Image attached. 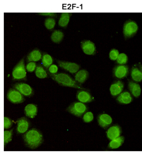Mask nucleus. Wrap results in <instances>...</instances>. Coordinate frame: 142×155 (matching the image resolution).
<instances>
[{"label":"nucleus","mask_w":142,"mask_h":155,"mask_svg":"<svg viewBox=\"0 0 142 155\" xmlns=\"http://www.w3.org/2000/svg\"><path fill=\"white\" fill-rule=\"evenodd\" d=\"M127 61H128L127 56L124 53H121L119 54L117 60V64H125L127 62Z\"/></svg>","instance_id":"obj_29"},{"label":"nucleus","mask_w":142,"mask_h":155,"mask_svg":"<svg viewBox=\"0 0 142 155\" xmlns=\"http://www.w3.org/2000/svg\"><path fill=\"white\" fill-rule=\"evenodd\" d=\"M50 78L55 81L60 85L65 87H70L75 89H79L89 91V90L85 89L81 86V85L78 83L75 79H73L70 75L66 73H56V74H51L49 73Z\"/></svg>","instance_id":"obj_2"},{"label":"nucleus","mask_w":142,"mask_h":155,"mask_svg":"<svg viewBox=\"0 0 142 155\" xmlns=\"http://www.w3.org/2000/svg\"><path fill=\"white\" fill-rule=\"evenodd\" d=\"M117 101L121 104H127L132 101V97L128 92H123L118 96Z\"/></svg>","instance_id":"obj_19"},{"label":"nucleus","mask_w":142,"mask_h":155,"mask_svg":"<svg viewBox=\"0 0 142 155\" xmlns=\"http://www.w3.org/2000/svg\"><path fill=\"white\" fill-rule=\"evenodd\" d=\"M22 138L26 146L31 149H37L44 141L42 133L36 128L28 130L23 135Z\"/></svg>","instance_id":"obj_1"},{"label":"nucleus","mask_w":142,"mask_h":155,"mask_svg":"<svg viewBox=\"0 0 142 155\" xmlns=\"http://www.w3.org/2000/svg\"><path fill=\"white\" fill-rule=\"evenodd\" d=\"M35 74L39 79H45L47 78L48 74L46 70L40 64H38L35 70Z\"/></svg>","instance_id":"obj_25"},{"label":"nucleus","mask_w":142,"mask_h":155,"mask_svg":"<svg viewBox=\"0 0 142 155\" xmlns=\"http://www.w3.org/2000/svg\"><path fill=\"white\" fill-rule=\"evenodd\" d=\"M38 15L46 16V17H50V18H55L57 17L58 14L56 13H37Z\"/></svg>","instance_id":"obj_35"},{"label":"nucleus","mask_w":142,"mask_h":155,"mask_svg":"<svg viewBox=\"0 0 142 155\" xmlns=\"http://www.w3.org/2000/svg\"><path fill=\"white\" fill-rule=\"evenodd\" d=\"M125 138L124 137L121 136L117 138L111 140V141L109 143L108 145V148L111 149H115L120 147L123 145L124 142Z\"/></svg>","instance_id":"obj_22"},{"label":"nucleus","mask_w":142,"mask_h":155,"mask_svg":"<svg viewBox=\"0 0 142 155\" xmlns=\"http://www.w3.org/2000/svg\"><path fill=\"white\" fill-rule=\"evenodd\" d=\"M119 55V51L115 49H111L109 53V58L113 61L117 60Z\"/></svg>","instance_id":"obj_31"},{"label":"nucleus","mask_w":142,"mask_h":155,"mask_svg":"<svg viewBox=\"0 0 142 155\" xmlns=\"http://www.w3.org/2000/svg\"><path fill=\"white\" fill-rule=\"evenodd\" d=\"M30 127V123L25 117H22L17 121V133L18 134H24L28 132Z\"/></svg>","instance_id":"obj_10"},{"label":"nucleus","mask_w":142,"mask_h":155,"mask_svg":"<svg viewBox=\"0 0 142 155\" xmlns=\"http://www.w3.org/2000/svg\"><path fill=\"white\" fill-rule=\"evenodd\" d=\"M13 130H5L4 131V144L5 146L6 144H8L12 140V135H13Z\"/></svg>","instance_id":"obj_28"},{"label":"nucleus","mask_w":142,"mask_h":155,"mask_svg":"<svg viewBox=\"0 0 142 155\" xmlns=\"http://www.w3.org/2000/svg\"><path fill=\"white\" fill-rule=\"evenodd\" d=\"M138 30V25L136 22L132 20H127L123 27V33L126 38H130L136 34Z\"/></svg>","instance_id":"obj_5"},{"label":"nucleus","mask_w":142,"mask_h":155,"mask_svg":"<svg viewBox=\"0 0 142 155\" xmlns=\"http://www.w3.org/2000/svg\"><path fill=\"white\" fill-rule=\"evenodd\" d=\"M121 132V128L119 125H114L107 131V136L109 140H111L119 137Z\"/></svg>","instance_id":"obj_13"},{"label":"nucleus","mask_w":142,"mask_h":155,"mask_svg":"<svg viewBox=\"0 0 142 155\" xmlns=\"http://www.w3.org/2000/svg\"><path fill=\"white\" fill-rule=\"evenodd\" d=\"M24 58H22L14 67L12 71V80L13 81H27Z\"/></svg>","instance_id":"obj_3"},{"label":"nucleus","mask_w":142,"mask_h":155,"mask_svg":"<svg viewBox=\"0 0 142 155\" xmlns=\"http://www.w3.org/2000/svg\"><path fill=\"white\" fill-rule=\"evenodd\" d=\"M131 77L134 81L140 82L142 81V72L137 68H133L131 71Z\"/></svg>","instance_id":"obj_26"},{"label":"nucleus","mask_w":142,"mask_h":155,"mask_svg":"<svg viewBox=\"0 0 142 155\" xmlns=\"http://www.w3.org/2000/svg\"><path fill=\"white\" fill-rule=\"evenodd\" d=\"M38 108L37 106L34 104H29L25 107L24 113L26 117L31 119H34L37 114Z\"/></svg>","instance_id":"obj_18"},{"label":"nucleus","mask_w":142,"mask_h":155,"mask_svg":"<svg viewBox=\"0 0 142 155\" xmlns=\"http://www.w3.org/2000/svg\"><path fill=\"white\" fill-rule=\"evenodd\" d=\"M13 87L26 97H32L34 94V90L30 85L22 82L17 83L13 85Z\"/></svg>","instance_id":"obj_7"},{"label":"nucleus","mask_w":142,"mask_h":155,"mask_svg":"<svg viewBox=\"0 0 142 155\" xmlns=\"http://www.w3.org/2000/svg\"><path fill=\"white\" fill-rule=\"evenodd\" d=\"M37 64L36 62H28L26 66V69L28 71V72H33L35 71V70L36 69Z\"/></svg>","instance_id":"obj_32"},{"label":"nucleus","mask_w":142,"mask_h":155,"mask_svg":"<svg viewBox=\"0 0 142 155\" xmlns=\"http://www.w3.org/2000/svg\"><path fill=\"white\" fill-rule=\"evenodd\" d=\"M76 97L79 102L84 103L91 102L94 100L89 92L83 90H78L77 92Z\"/></svg>","instance_id":"obj_11"},{"label":"nucleus","mask_w":142,"mask_h":155,"mask_svg":"<svg viewBox=\"0 0 142 155\" xmlns=\"http://www.w3.org/2000/svg\"><path fill=\"white\" fill-rule=\"evenodd\" d=\"M43 54L41 50L38 49H35L32 50L30 53L28 54L26 57V62H37V61L41 60L42 58Z\"/></svg>","instance_id":"obj_16"},{"label":"nucleus","mask_w":142,"mask_h":155,"mask_svg":"<svg viewBox=\"0 0 142 155\" xmlns=\"http://www.w3.org/2000/svg\"><path fill=\"white\" fill-rule=\"evenodd\" d=\"M56 21L53 18H48L45 21V28L49 30H52L55 28Z\"/></svg>","instance_id":"obj_27"},{"label":"nucleus","mask_w":142,"mask_h":155,"mask_svg":"<svg viewBox=\"0 0 142 155\" xmlns=\"http://www.w3.org/2000/svg\"><path fill=\"white\" fill-rule=\"evenodd\" d=\"M64 37V34L60 30H55L51 35V40L54 43L59 44L62 42Z\"/></svg>","instance_id":"obj_23"},{"label":"nucleus","mask_w":142,"mask_h":155,"mask_svg":"<svg viewBox=\"0 0 142 155\" xmlns=\"http://www.w3.org/2000/svg\"><path fill=\"white\" fill-rule=\"evenodd\" d=\"M93 119H94V115L90 111H87V113L84 115L83 117L84 122L85 123H89L91 122Z\"/></svg>","instance_id":"obj_30"},{"label":"nucleus","mask_w":142,"mask_h":155,"mask_svg":"<svg viewBox=\"0 0 142 155\" xmlns=\"http://www.w3.org/2000/svg\"><path fill=\"white\" fill-rule=\"evenodd\" d=\"M97 121L100 127L103 128H106L111 125L112 119L111 116L108 114H102L98 116Z\"/></svg>","instance_id":"obj_14"},{"label":"nucleus","mask_w":142,"mask_h":155,"mask_svg":"<svg viewBox=\"0 0 142 155\" xmlns=\"http://www.w3.org/2000/svg\"><path fill=\"white\" fill-rule=\"evenodd\" d=\"M7 98L13 104H20L25 100L24 95L14 88L9 89L7 94Z\"/></svg>","instance_id":"obj_6"},{"label":"nucleus","mask_w":142,"mask_h":155,"mask_svg":"<svg viewBox=\"0 0 142 155\" xmlns=\"http://www.w3.org/2000/svg\"><path fill=\"white\" fill-rule=\"evenodd\" d=\"M88 110V107L84 103L81 102L72 103L66 108L67 112L78 117H81Z\"/></svg>","instance_id":"obj_4"},{"label":"nucleus","mask_w":142,"mask_h":155,"mask_svg":"<svg viewBox=\"0 0 142 155\" xmlns=\"http://www.w3.org/2000/svg\"><path fill=\"white\" fill-rule=\"evenodd\" d=\"M57 62L61 68L70 72L71 74H75L77 73L81 68L80 65L74 62L61 60H57Z\"/></svg>","instance_id":"obj_8"},{"label":"nucleus","mask_w":142,"mask_h":155,"mask_svg":"<svg viewBox=\"0 0 142 155\" xmlns=\"http://www.w3.org/2000/svg\"><path fill=\"white\" fill-rule=\"evenodd\" d=\"M42 61L43 66L45 67L47 69H48L51 65H52L54 62L53 58L47 53L43 54Z\"/></svg>","instance_id":"obj_24"},{"label":"nucleus","mask_w":142,"mask_h":155,"mask_svg":"<svg viewBox=\"0 0 142 155\" xmlns=\"http://www.w3.org/2000/svg\"><path fill=\"white\" fill-rule=\"evenodd\" d=\"M128 88L134 97H138L140 95L141 88L138 84L133 81H130L128 83Z\"/></svg>","instance_id":"obj_21"},{"label":"nucleus","mask_w":142,"mask_h":155,"mask_svg":"<svg viewBox=\"0 0 142 155\" xmlns=\"http://www.w3.org/2000/svg\"><path fill=\"white\" fill-rule=\"evenodd\" d=\"M81 48L84 53L88 55H95L96 54V45L89 40H85L81 42Z\"/></svg>","instance_id":"obj_9"},{"label":"nucleus","mask_w":142,"mask_h":155,"mask_svg":"<svg viewBox=\"0 0 142 155\" xmlns=\"http://www.w3.org/2000/svg\"><path fill=\"white\" fill-rule=\"evenodd\" d=\"M124 87V84L121 81H114L110 87L111 94L113 97L119 95L123 91Z\"/></svg>","instance_id":"obj_15"},{"label":"nucleus","mask_w":142,"mask_h":155,"mask_svg":"<svg viewBox=\"0 0 142 155\" xmlns=\"http://www.w3.org/2000/svg\"><path fill=\"white\" fill-rule=\"evenodd\" d=\"M89 77V72H88L86 69H81L75 73L74 79L78 83L81 85L88 79Z\"/></svg>","instance_id":"obj_17"},{"label":"nucleus","mask_w":142,"mask_h":155,"mask_svg":"<svg viewBox=\"0 0 142 155\" xmlns=\"http://www.w3.org/2000/svg\"><path fill=\"white\" fill-rule=\"evenodd\" d=\"M58 71V67L56 64H52L48 68V72L51 74H56Z\"/></svg>","instance_id":"obj_34"},{"label":"nucleus","mask_w":142,"mask_h":155,"mask_svg":"<svg viewBox=\"0 0 142 155\" xmlns=\"http://www.w3.org/2000/svg\"><path fill=\"white\" fill-rule=\"evenodd\" d=\"M113 73L115 77L118 79H123L126 77L128 75V67L123 64L118 65L114 68Z\"/></svg>","instance_id":"obj_12"},{"label":"nucleus","mask_w":142,"mask_h":155,"mask_svg":"<svg viewBox=\"0 0 142 155\" xmlns=\"http://www.w3.org/2000/svg\"><path fill=\"white\" fill-rule=\"evenodd\" d=\"M13 125V122L11 120L7 117H4V128L5 129H8L11 127Z\"/></svg>","instance_id":"obj_33"},{"label":"nucleus","mask_w":142,"mask_h":155,"mask_svg":"<svg viewBox=\"0 0 142 155\" xmlns=\"http://www.w3.org/2000/svg\"><path fill=\"white\" fill-rule=\"evenodd\" d=\"M71 13H62L59 20V25L61 28H66L70 22L71 17L72 15Z\"/></svg>","instance_id":"obj_20"}]
</instances>
